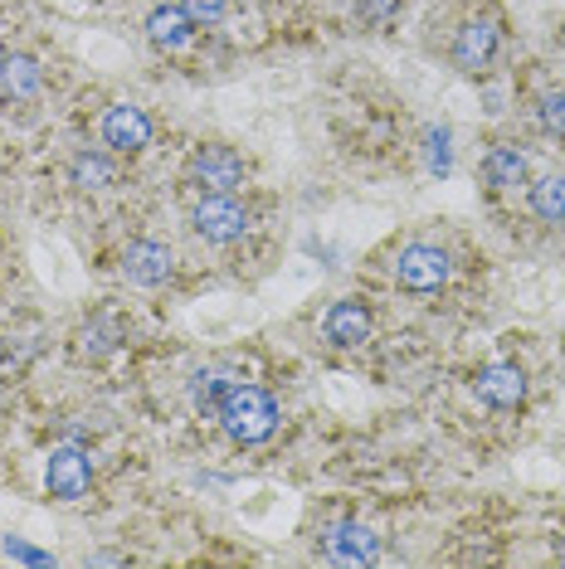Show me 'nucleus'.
Returning a JSON list of instances; mask_svg holds the SVG:
<instances>
[{
    "label": "nucleus",
    "mask_w": 565,
    "mask_h": 569,
    "mask_svg": "<svg viewBox=\"0 0 565 569\" xmlns=\"http://www.w3.org/2000/svg\"><path fill=\"white\" fill-rule=\"evenodd\" d=\"M215 419L225 423V433L235 438V443L244 448H254V443H264V438H274L278 429V399L259 390V385H239V380H229V390L220 399V413Z\"/></svg>",
    "instance_id": "f257e3e1"
},
{
    "label": "nucleus",
    "mask_w": 565,
    "mask_h": 569,
    "mask_svg": "<svg viewBox=\"0 0 565 569\" xmlns=\"http://www.w3.org/2000/svg\"><path fill=\"white\" fill-rule=\"evenodd\" d=\"M454 278V258H448L439 243H409L395 258V282L405 292H439L444 282Z\"/></svg>",
    "instance_id": "f03ea898"
},
{
    "label": "nucleus",
    "mask_w": 565,
    "mask_h": 569,
    "mask_svg": "<svg viewBox=\"0 0 565 569\" xmlns=\"http://www.w3.org/2000/svg\"><path fill=\"white\" fill-rule=\"evenodd\" d=\"M186 171H190V186H200L205 196H235L244 186V157L235 147H200Z\"/></svg>",
    "instance_id": "7ed1b4c3"
},
{
    "label": "nucleus",
    "mask_w": 565,
    "mask_h": 569,
    "mask_svg": "<svg viewBox=\"0 0 565 569\" xmlns=\"http://www.w3.org/2000/svg\"><path fill=\"white\" fill-rule=\"evenodd\" d=\"M190 224H196V234L205 243H235L249 234V210L235 196H205L196 204V214H190Z\"/></svg>",
    "instance_id": "20e7f679"
},
{
    "label": "nucleus",
    "mask_w": 565,
    "mask_h": 569,
    "mask_svg": "<svg viewBox=\"0 0 565 569\" xmlns=\"http://www.w3.org/2000/svg\"><path fill=\"white\" fill-rule=\"evenodd\" d=\"M88 482H93V462H88V452L83 448H73V443H63L49 452V462H44V487H49V497L54 501H79Z\"/></svg>",
    "instance_id": "39448f33"
},
{
    "label": "nucleus",
    "mask_w": 565,
    "mask_h": 569,
    "mask_svg": "<svg viewBox=\"0 0 565 569\" xmlns=\"http://www.w3.org/2000/svg\"><path fill=\"white\" fill-rule=\"evenodd\" d=\"M497 44H503V30H497L493 16H478V20H464L454 34V63L464 73H483L493 63Z\"/></svg>",
    "instance_id": "423d86ee"
},
{
    "label": "nucleus",
    "mask_w": 565,
    "mask_h": 569,
    "mask_svg": "<svg viewBox=\"0 0 565 569\" xmlns=\"http://www.w3.org/2000/svg\"><path fill=\"white\" fill-rule=\"evenodd\" d=\"M323 555L331 565H376L380 560V546H376V536H370V526L361 521H337V526H327L323 530Z\"/></svg>",
    "instance_id": "0eeeda50"
},
{
    "label": "nucleus",
    "mask_w": 565,
    "mask_h": 569,
    "mask_svg": "<svg viewBox=\"0 0 565 569\" xmlns=\"http://www.w3.org/2000/svg\"><path fill=\"white\" fill-rule=\"evenodd\" d=\"M176 273V258L166 243L157 239H137V243H127V253H122V278L132 282V288H161V282H171Z\"/></svg>",
    "instance_id": "6e6552de"
},
{
    "label": "nucleus",
    "mask_w": 565,
    "mask_h": 569,
    "mask_svg": "<svg viewBox=\"0 0 565 569\" xmlns=\"http://www.w3.org/2000/svg\"><path fill=\"white\" fill-rule=\"evenodd\" d=\"M323 336L337 351H356V346L370 341V307L356 302V297H341V302L327 307L323 317Z\"/></svg>",
    "instance_id": "1a4fd4ad"
},
{
    "label": "nucleus",
    "mask_w": 565,
    "mask_h": 569,
    "mask_svg": "<svg viewBox=\"0 0 565 569\" xmlns=\"http://www.w3.org/2000/svg\"><path fill=\"white\" fill-rule=\"evenodd\" d=\"M473 390H478V399L493 405V409H517L526 399V375H522V366L493 360V366H483L478 375H473Z\"/></svg>",
    "instance_id": "9d476101"
},
{
    "label": "nucleus",
    "mask_w": 565,
    "mask_h": 569,
    "mask_svg": "<svg viewBox=\"0 0 565 569\" xmlns=\"http://www.w3.org/2000/svg\"><path fill=\"white\" fill-rule=\"evenodd\" d=\"M102 141L112 151H147L151 147V118L132 102H118V108L102 112Z\"/></svg>",
    "instance_id": "9b49d317"
},
{
    "label": "nucleus",
    "mask_w": 565,
    "mask_h": 569,
    "mask_svg": "<svg viewBox=\"0 0 565 569\" xmlns=\"http://www.w3.org/2000/svg\"><path fill=\"white\" fill-rule=\"evenodd\" d=\"M147 40L166 49V54H181V49H190V40H196V20H190L181 6H157L147 16Z\"/></svg>",
    "instance_id": "f8f14e48"
},
{
    "label": "nucleus",
    "mask_w": 565,
    "mask_h": 569,
    "mask_svg": "<svg viewBox=\"0 0 565 569\" xmlns=\"http://www.w3.org/2000/svg\"><path fill=\"white\" fill-rule=\"evenodd\" d=\"M44 88V69L30 54H6L0 59V98L6 102H30Z\"/></svg>",
    "instance_id": "ddd939ff"
},
{
    "label": "nucleus",
    "mask_w": 565,
    "mask_h": 569,
    "mask_svg": "<svg viewBox=\"0 0 565 569\" xmlns=\"http://www.w3.org/2000/svg\"><path fill=\"white\" fill-rule=\"evenodd\" d=\"M483 176L493 190H517V186H526V157L512 147V141H497L483 161Z\"/></svg>",
    "instance_id": "4468645a"
},
{
    "label": "nucleus",
    "mask_w": 565,
    "mask_h": 569,
    "mask_svg": "<svg viewBox=\"0 0 565 569\" xmlns=\"http://www.w3.org/2000/svg\"><path fill=\"white\" fill-rule=\"evenodd\" d=\"M526 204L542 224H565V176H542L526 190Z\"/></svg>",
    "instance_id": "2eb2a0df"
},
{
    "label": "nucleus",
    "mask_w": 565,
    "mask_h": 569,
    "mask_svg": "<svg viewBox=\"0 0 565 569\" xmlns=\"http://www.w3.org/2000/svg\"><path fill=\"white\" fill-rule=\"evenodd\" d=\"M225 390H229V380L220 370H200L196 380H190V399H196V409L205 413V419H215V413H220Z\"/></svg>",
    "instance_id": "dca6fc26"
},
{
    "label": "nucleus",
    "mask_w": 565,
    "mask_h": 569,
    "mask_svg": "<svg viewBox=\"0 0 565 569\" xmlns=\"http://www.w3.org/2000/svg\"><path fill=\"white\" fill-rule=\"evenodd\" d=\"M69 186H79V190H108L112 186V161H102V157H73L69 166Z\"/></svg>",
    "instance_id": "f3484780"
},
{
    "label": "nucleus",
    "mask_w": 565,
    "mask_h": 569,
    "mask_svg": "<svg viewBox=\"0 0 565 569\" xmlns=\"http://www.w3.org/2000/svg\"><path fill=\"white\" fill-rule=\"evenodd\" d=\"M448 127H429V132H424V166H429L434 176H448L454 171V147H448Z\"/></svg>",
    "instance_id": "a211bd4d"
},
{
    "label": "nucleus",
    "mask_w": 565,
    "mask_h": 569,
    "mask_svg": "<svg viewBox=\"0 0 565 569\" xmlns=\"http://www.w3.org/2000/svg\"><path fill=\"white\" fill-rule=\"evenodd\" d=\"M536 118H542L551 137H565V88H551V93L536 102Z\"/></svg>",
    "instance_id": "6ab92c4d"
},
{
    "label": "nucleus",
    "mask_w": 565,
    "mask_h": 569,
    "mask_svg": "<svg viewBox=\"0 0 565 569\" xmlns=\"http://www.w3.org/2000/svg\"><path fill=\"white\" fill-rule=\"evenodd\" d=\"M400 10H405V0H356V16H361L366 24H376V30H385Z\"/></svg>",
    "instance_id": "aec40b11"
},
{
    "label": "nucleus",
    "mask_w": 565,
    "mask_h": 569,
    "mask_svg": "<svg viewBox=\"0 0 565 569\" xmlns=\"http://www.w3.org/2000/svg\"><path fill=\"white\" fill-rule=\"evenodd\" d=\"M181 10L196 24H220L225 10H229V0H181Z\"/></svg>",
    "instance_id": "412c9836"
},
{
    "label": "nucleus",
    "mask_w": 565,
    "mask_h": 569,
    "mask_svg": "<svg viewBox=\"0 0 565 569\" xmlns=\"http://www.w3.org/2000/svg\"><path fill=\"white\" fill-rule=\"evenodd\" d=\"M6 555H10V560H24V565H54V555L30 550V546H24V540H16V536L6 540Z\"/></svg>",
    "instance_id": "4be33fe9"
},
{
    "label": "nucleus",
    "mask_w": 565,
    "mask_h": 569,
    "mask_svg": "<svg viewBox=\"0 0 565 569\" xmlns=\"http://www.w3.org/2000/svg\"><path fill=\"white\" fill-rule=\"evenodd\" d=\"M108 336H112V331H108V321H93V327H83V351L102 356V351H108V346H112Z\"/></svg>",
    "instance_id": "5701e85b"
},
{
    "label": "nucleus",
    "mask_w": 565,
    "mask_h": 569,
    "mask_svg": "<svg viewBox=\"0 0 565 569\" xmlns=\"http://www.w3.org/2000/svg\"><path fill=\"white\" fill-rule=\"evenodd\" d=\"M561 44H565V30H561Z\"/></svg>",
    "instance_id": "b1692460"
}]
</instances>
